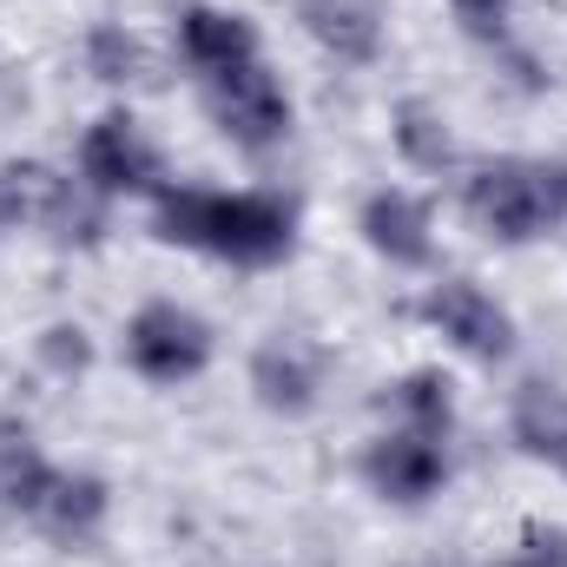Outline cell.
Returning <instances> with one entry per match:
<instances>
[{"label": "cell", "instance_id": "cell-20", "mask_svg": "<svg viewBox=\"0 0 567 567\" xmlns=\"http://www.w3.org/2000/svg\"><path fill=\"white\" fill-rule=\"evenodd\" d=\"M449 7H455L462 33H475L488 47H508V0H449Z\"/></svg>", "mask_w": 567, "mask_h": 567}, {"label": "cell", "instance_id": "cell-1", "mask_svg": "<svg viewBox=\"0 0 567 567\" xmlns=\"http://www.w3.org/2000/svg\"><path fill=\"white\" fill-rule=\"evenodd\" d=\"M152 231L165 245L265 271L297 251V205L278 192H205V185H165L152 198Z\"/></svg>", "mask_w": 567, "mask_h": 567}, {"label": "cell", "instance_id": "cell-13", "mask_svg": "<svg viewBox=\"0 0 567 567\" xmlns=\"http://www.w3.org/2000/svg\"><path fill=\"white\" fill-rule=\"evenodd\" d=\"M297 20L323 53H337L350 66H370L383 47V13L370 0H297Z\"/></svg>", "mask_w": 567, "mask_h": 567}, {"label": "cell", "instance_id": "cell-15", "mask_svg": "<svg viewBox=\"0 0 567 567\" xmlns=\"http://www.w3.org/2000/svg\"><path fill=\"white\" fill-rule=\"evenodd\" d=\"M515 442L567 475V396L555 383H522V396H515Z\"/></svg>", "mask_w": 567, "mask_h": 567}, {"label": "cell", "instance_id": "cell-10", "mask_svg": "<svg viewBox=\"0 0 567 567\" xmlns=\"http://www.w3.org/2000/svg\"><path fill=\"white\" fill-rule=\"evenodd\" d=\"M106 508H113V495H106V482H100V475L53 468V482H47L40 508H33V528H40L47 542H60V548H86V542H100Z\"/></svg>", "mask_w": 567, "mask_h": 567}, {"label": "cell", "instance_id": "cell-5", "mask_svg": "<svg viewBox=\"0 0 567 567\" xmlns=\"http://www.w3.org/2000/svg\"><path fill=\"white\" fill-rule=\"evenodd\" d=\"M126 363L140 370L145 383H192L212 363V323L172 297L140 303L126 323Z\"/></svg>", "mask_w": 567, "mask_h": 567}, {"label": "cell", "instance_id": "cell-2", "mask_svg": "<svg viewBox=\"0 0 567 567\" xmlns=\"http://www.w3.org/2000/svg\"><path fill=\"white\" fill-rule=\"evenodd\" d=\"M462 212L495 245H528L567 225V158H488L462 178Z\"/></svg>", "mask_w": 567, "mask_h": 567}, {"label": "cell", "instance_id": "cell-9", "mask_svg": "<svg viewBox=\"0 0 567 567\" xmlns=\"http://www.w3.org/2000/svg\"><path fill=\"white\" fill-rule=\"evenodd\" d=\"M357 225H363V245H370L377 258L403 265V271H423L429 258H435V225H429V205L416 192H396V185L370 192Z\"/></svg>", "mask_w": 567, "mask_h": 567}, {"label": "cell", "instance_id": "cell-11", "mask_svg": "<svg viewBox=\"0 0 567 567\" xmlns=\"http://www.w3.org/2000/svg\"><path fill=\"white\" fill-rule=\"evenodd\" d=\"M251 390H258L265 410H278V416H303V410L317 403V390H323L317 350L297 343V337H265V343L251 350Z\"/></svg>", "mask_w": 567, "mask_h": 567}, {"label": "cell", "instance_id": "cell-4", "mask_svg": "<svg viewBox=\"0 0 567 567\" xmlns=\"http://www.w3.org/2000/svg\"><path fill=\"white\" fill-rule=\"evenodd\" d=\"M205 93V113L212 126L245 152H271L290 140V93L265 60H245V66H225V73H205L198 80Z\"/></svg>", "mask_w": 567, "mask_h": 567}, {"label": "cell", "instance_id": "cell-19", "mask_svg": "<svg viewBox=\"0 0 567 567\" xmlns=\"http://www.w3.org/2000/svg\"><path fill=\"white\" fill-rule=\"evenodd\" d=\"M40 363H47V370H60V377H80V370L93 363L86 330H80V323H53V330H40Z\"/></svg>", "mask_w": 567, "mask_h": 567}, {"label": "cell", "instance_id": "cell-8", "mask_svg": "<svg viewBox=\"0 0 567 567\" xmlns=\"http://www.w3.org/2000/svg\"><path fill=\"white\" fill-rule=\"evenodd\" d=\"M363 482L396 502V508H423L429 495H442L449 482V455L435 435H416V429H390L363 449Z\"/></svg>", "mask_w": 567, "mask_h": 567}, {"label": "cell", "instance_id": "cell-16", "mask_svg": "<svg viewBox=\"0 0 567 567\" xmlns=\"http://www.w3.org/2000/svg\"><path fill=\"white\" fill-rule=\"evenodd\" d=\"M396 410H403V429L449 442V429H455V383L442 370H410L396 383Z\"/></svg>", "mask_w": 567, "mask_h": 567}, {"label": "cell", "instance_id": "cell-21", "mask_svg": "<svg viewBox=\"0 0 567 567\" xmlns=\"http://www.w3.org/2000/svg\"><path fill=\"white\" fill-rule=\"evenodd\" d=\"M495 567H567V535L561 528H528L522 555H508V561H495Z\"/></svg>", "mask_w": 567, "mask_h": 567}, {"label": "cell", "instance_id": "cell-12", "mask_svg": "<svg viewBox=\"0 0 567 567\" xmlns=\"http://www.w3.org/2000/svg\"><path fill=\"white\" fill-rule=\"evenodd\" d=\"M178 53L205 80V73H225V66L258 60V27L245 13H225V7H185L178 13Z\"/></svg>", "mask_w": 567, "mask_h": 567}, {"label": "cell", "instance_id": "cell-17", "mask_svg": "<svg viewBox=\"0 0 567 567\" xmlns=\"http://www.w3.org/2000/svg\"><path fill=\"white\" fill-rule=\"evenodd\" d=\"M396 152L410 158V165H423V172H442V165H455V140H449V120L429 106V100H403L396 106Z\"/></svg>", "mask_w": 567, "mask_h": 567}, {"label": "cell", "instance_id": "cell-7", "mask_svg": "<svg viewBox=\"0 0 567 567\" xmlns=\"http://www.w3.org/2000/svg\"><path fill=\"white\" fill-rule=\"evenodd\" d=\"M423 317L462 350V357H475V363H508V357H515V317H508L482 284H468V278L429 284Z\"/></svg>", "mask_w": 567, "mask_h": 567}, {"label": "cell", "instance_id": "cell-6", "mask_svg": "<svg viewBox=\"0 0 567 567\" xmlns=\"http://www.w3.org/2000/svg\"><path fill=\"white\" fill-rule=\"evenodd\" d=\"M80 185L93 198H158L165 192V165L152 140L140 133L133 113H100L80 140Z\"/></svg>", "mask_w": 567, "mask_h": 567}, {"label": "cell", "instance_id": "cell-3", "mask_svg": "<svg viewBox=\"0 0 567 567\" xmlns=\"http://www.w3.org/2000/svg\"><path fill=\"white\" fill-rule=\"evenodd\" d=\"M106 198H93L80 178H60L47 158H7L0 165V231H47L60 245H93L106 231Z\"/></svg>", "mask_w": 567, "mask_h": 567}, {"label": "cell", "instance_id": "cell-14", "mask_svg": "<svg viewBox=\"0 0 567 567\" xmlns=\"http://www.w3.org/2000/svg\"><path fill=\"white\" fill-rule=\"evenodd\" d=\"M47 482H53V462L40 455V442H33L20 423H0V515L33 522Z\"/></svg>", "mask_w": 567, "mask_h": 567}, {"label": "cell", "instance_id": "cell-18", "mask_svg": "<svg viewBox=\"0 0 567 567\" xmlns=\"http://www.w3.org/2000/svg\"><path fill=\"white\" fill-rule=\"evenodd\" d=\"M86 73L106 80V86H140L145 73H152L145 40L140 33H126V27H113V20H100V27L86 33Z\"/></svg>", "mask_w": 567, "mask_h": 567}]
</instances>
